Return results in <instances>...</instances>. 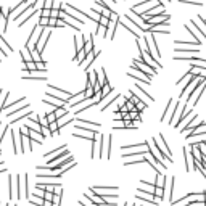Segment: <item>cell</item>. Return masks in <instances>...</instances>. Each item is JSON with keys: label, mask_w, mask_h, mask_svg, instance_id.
<instances>
[{"label": "cell", "mask_w": 206, "mask_h": 206, "mask_svg": "<svg viewBox=\"0 0 206 206\" xmlns=\"http://www.w3.org/2000/svg\"><path fill=\"white\" fill-rule=\"evenodd\" d=\"M200 23H201V24H204V26H206V19H204V18H201V16H200Z\"/></svg>", "instance_id": "cell-51"}, {"label": "cell", "mask_w": 206, "mask_h": 206, "mask_svg": "<svg viewBox=\"0 0 206 206\" xmlns=\"http://www.w3.org/2000/svg\"><path fill=\"white\" fill-rule=\"evenodd\" d=\"M7 171V168L3 166V163H0V172H5Z\"/></svg>", "instance_id": "cell-50"}, {"label": "cell", "mask_w": 206, "mask_h": 206, "mask_svg": "<svg viewBox=\"0 0 206 206\" xmlns=\"http://www.w3.org/2000/svg\"><path fill=\"white\" fill-rule=\"evenodd\" d=\"M21 58H23V61H31V60H32V57H31V50L27 48V47H24V48L21 50Z\"/></svg>", "instance_id": "cell-25"}, {"label": "cell", "mask_w": 206, "mask_h": 206, "mask_svg": "<svg viewBox=\"0 0 206 206\" xmlns=\"http://www.w3.org/2000/svg\"><path fill=\"white\" fill-rule=\"evenodd\" d=\"M64 148H66V145H63V147H60V148H55L53 152H50V153H47V155H45V158L48 159V158H52L53 155H58V153L61 152V150H64Z\"/></svg>", "instance_id": "cell-35"}, {"label": "cell", "mask_w": 206, "mask_h": 206, "mask_svg": "<svg viewBox=\"0 0 206 206\" xmlns=\"http://www.w3.org/2000/svg\"><path fill=\"white\" fill-rule=\"evenodd\" d=\"M190 26H195V29H197V32L201 36V39H203V40H206V32L203 31V27H201V26H198V24H197V21H192V23H190Z\"/></svg>", "instance_id": "cell-28"}, {"label": "cell", "mask_w": 206, "mask_h": 206, "mask_svg": "<svg viewBox=\"0 0 206 206\" xmlns=\"http://www.w3.org/2000/svg\"><path fill=\"white\" fill-rule=\"evenodd\" d=\"M45 118H47V121H48V124H50V122H55V121H57V116H55V111L48 113Z\"/></svg>", "instance_id": "cell-41"}, {"label": "cell", "mask_w": 206, "mask_h": 206, "mask_svg": "<svg viewBox=\"0 0 206 206\" xmlns=\"http://www.w3.org/2000/svg\"><path fill=\"white\" fill-rule=\"evenodd\" d=\"M153 195L163 200V198H164V188H161V187H155V192H153Z\"/></svg>", "instance_id": "cell-34"}, {"label": "cell", "mask_w": 206, "mask_h": 206, "mask_svg": "<svg viewBox=\"0 0 206 206\" xmlns=\"http://www.w3.org/2000/svg\"><path fill=\"white\" fill-rule=\"evenodd\" d=\"M42 206H53V203H52L50 200H44V203H42Z\"/></svg>", "instance_id": "cell-49"}, {"label": "cell", "mask_w": 206, "mask_h": 206, "mask_svg": "<svg viewBox=\"0 0 206 206\" xmlns=\"http://www.w3.org/2000/svg\"><path fill=\"white\" fill-rule=\"evenodd\" d=\"M11 137H13V147H15V155H19V152H21V132L13 129Z\"/></svg>", "instance_id": "cell-10"}, {"label": "cell", "mask_w": 206, "mask_h": 206, "mask_svg": "<svg viewBox=\"0 0 206 206\" xmlns=\"http://www.w3.org/2000/svg\"><path fill=\"white\" fill-rule=\"evenodd\" d=\"M29 201L31 203H34V204H37V206H42V203H44V198H40V197H29Z\"/></svg>", "instance_id": "cell-33"}, {"label": "cell", "mask_w": 206, "mask_h": 206, "mask_svg": "<svg viewBox=\"0 0 206 206\" xmlns=\"http://www.w3.org/2000/svg\"><path fill=\"white\" fill-rule=\"evenodd\" d=\"M39 26H40V27H47V26H48V18L40 16V19H39Z\"/></svg>", "instance_id": "cell-40"}, {"label": "cell", "mask_w": 206, "mask_h": 206, "mask_svg": "<svg viewBox=\"0 0 206 206\" xmlns=\"http://www.w3.org/2000/svg\"><path fill=\"white\" fill-rule=\"evenodd\" d=\"M134 206H140V204H134Z\"/></svg>", "instance_id": "cell-56"}, {"label": "cell", "mask_w": 206, "mask_h": 206, "mask_svg": "<svg viewBox=\"0 0 206 206\" xmlns=\"http://www.w3.org/2000/svg\"><path fill=\"white\" fill-rule=\"evenodd\" d=\"M48 95H52V97H58L60 100H68L71 97V92H68V90H63V89H58V87H55V86H48Z\"/></svg>", "instance_id": "cell-7"}, {"label": "cell", "mask_w": 206, "mask_h": 206, "mask_svg": "<svg viewBox=\"0 0 206 206\" xmlns=\"http://www.w3.org/2000/svg\"><path fill=\"white\" fill-rule=\"evenodd\" d=\"M98 24H102V26H105V27H106V26L109 24V19H108V18H105V16H100V19H98Z\"/></svg>", "instance_id": "cell-43"}, {"label": "cell", "mask_w": 206, "mask_h": 206, "mask_svg": "<svg viewBox=\"0 0 206 206\" xmlns=\"http://www.w3.org/2000/svg\"><path fill=\"white\" fill-rule=\"evenodd\" d=\"M124 103H126V108H127V111H132V109H135V105L129 100V98H124Z\"/></svg>", "instance_id": "cell-39"}, {"label": "cell", "mask_w": 206, "mask_h": 206, "mask_svg": "<svg viewBox=\"0 0 206 206\" xmlns=\"http://www.w3.org/2000/svg\"><path fill=\"white\" fill-rule=\"evenodd\" d=\"M204 89H206V82H203V84L193 92L195 95H193V98H192V105H197V102L200 100V97L203 95V92H204Z\"/></svg>", "instance_id": "cell-20"}, {"label": "cell", "mask_w": 206, "mask_h": 206, "mask_svg": "<svg viewBox=\"0 0 206 206\" xmlns=\"http://www.w3.org/2000/svg\"><path fill=\"white\" fill-rule=\"evenodd\" d=\"M27 127L32 129V131H39V132H40V124H39V121H31V119H29V122H27Z\"/></svg>", "instance_id": "cell-29"}, {"label": "cell", "mask_w": 206, "mask_h": 206, "mask_svg": "<svg viewBox=\"0 0 206 206\" xmlns=\"http://www.w3.org/2000/svg\"><path fill=\"white\" fill-rule=\"evenodd\" d=\"M175 106H177V102H174V100L171 98V100H169V105H168V109L164 111V116H161V121L168 119V122H169V119H171V116H172V113H174Z\"/></svg>", "instance_id": "cell-16"}, {"label": "cell", "mask_w": 206, "mask_h": 206, "mask_svg": "<svg viewBox=\"0 0 206 206\" xmlns=\"http://www.w3.org/2000/svg\"><path fill=\"white\" fill-rule=\"evenodd\" d=\"M181 3H188V5H195V7H201L203 2L201 0H179Z\"/></svg>", "instance_id": "cell-31"}, {"label": "cell", "mask_w": 206, "mask_h": 206, "mask_svg": "<svg viewBox=\"0 0 206 206\" xmlns=\"http://www.w3.org/2000/svg\"><path fill=\"white\" fill-rule=\"evenodd\" d=\"M0 15H2V8H0Z\"/></svg>", "instance_id": "cell-54"}, {"label": "cell", "mask_w": 206, "mask_h": 206, "mask_svg": "<svg viewBox=\"0 0 206 206\" xmlns=\"http://www.w3.org/2000/svg\"><path fill=\"white\" fill-rule=\"evenodd\" d=\"M47 63L44 61V60H39V61H36V70L37 71H47V66H45Z\"/></svg>", "instance_id": "cell-30"}, {"label": "cell", "mask_w": 206, "mask_h": 206, "mask_svg": "<svg viewBox=\"0 0 206 206\" xmlns=\"http://www.w3.org/2000/svg\"><path fill=\"white\" fill-rule=\"evenodd\" d=\"M7 55H8V53H7V52H5V50L2 48V47H0V60H2V58H5Z\"/></svg>", "instance_id": "cell-47"}, {"label": "cell", "mask_w": 206, "mask_h": 206, "mask_svg": "<svg viewBox=\"0 0 206 206\" xmlns=\"http://www.w3.org/2000/svg\"><path fill=\"white\" fill-rule=\"evenodd\" d=\"M40 134H42L44 137H50V135H52V132H50L48 126H40Z\"/></svg>", "instance_id": "cell-37"}, {"label": "cell", "mask_w": 206, "mask_h": 206, "mask_svg": "<svg viewBox=\"0 0 206 206\" xmlns=\"http://www.w3.org/2000/svg\"><path fill=\"white\" fill-rule=\"evenodd\" d=\"M184 159H185V168L187 171H190L192 168V161H193V155H192V150L190 152H187V147H184Z\"/></svg>", "instance_id": "cell-21"}, {"label": "cell", "mask_w": 206, "mask_h": 206, "mask_svg": "<svg viewBox=\"0 0 206 206\" xmlns=\"http://www.w3.org/2000/svg\"><path fill=\"white\" fill-rule=\"evenodd\" d=\"M135 197L137 198H140V200H145V201H148V203H152V204H158V201L153 198V193H148V192H143V190H139L135 193Z\"/></svg>", "instance_id": "cell-14"}, {"label": "cell", "mask_w": 206, "mask_h": 206, "mask_svg": "<svg viewBox=\"0 0 206 206\" xmlns=\"http://www.w3.org/2000/svg\"><path fill=\"white\" fill-rule=\"evenodd\" d=\"M39 15L44 16V18H50V8H42V11H40Z\"/></svg>", "instance_id": "cell-42"}, {"label": "cell", "mask_w": 206, "mask_h": 206, "mask_svg": "<svg viewBox=\"0 0 206 206\" xmlns=\"http://www.w3.org/2000/svg\"><path fill=\"white\" fill-rule=\"evenodd\" d=\"M7 24H8V18L0 15V34H3L7 31Z\"/></svg>", "instance_id": "cell-26"}, {"label": "cell", "mask_w": 206, "mask_h": 206, "mask_svg": "<svg viewBox=\"0 0 206 206\" xmlns=\"http://www.w3.org/2000/svg\"><path fill=\"white\" fill-rule=\"evenodd\" d=\"M19 132H21L23 135H27V134H29V129H27V126H24V127L19 129Z\"/></svg>", "instance_id": "cell-46"}, {"label": "cell", "mask_w": 206, "mask_h": 206, "mask_svg": "<svg viewBox=\"0 0 206 206\" xmlns=\"http://www.w3.org/2000/svg\"><path fill=\"white\" fill-rule=\"evenodd\" d=\"M169 18H171V16H169V13L164 11V13H159V15L153 16L148 23H150V24H153V26H155V24H164V23H168V21H169Z\"/></svg>", "instance_id": "cell-12"}, {"label": "cell", "mask_w": 206, "mask_h": 206, "mask_svg": "<svg viewBox=\"0 0 206 206\" xmlns=\"http://www.w3.org/2000/svg\"><path fill=\"white\" fill-rule=\"evenodd\" d=\"M73 161H74L73 155H71V156L68 155L66 158H63V161H61V163H55V164H52V166H47V168H48V171H60L61 168H64L66 164H70V163H73Z\"/></svg>", "instance_id": "cell-11"}, {"label": "cell", "mask_w": 206, "mask_h": 206, "mask_svg": "<svg viewBox=\"0 0 206 206\" xmlns=\"http://www.w3.org/2000/svg\"><path fill=\"white\" fill-rule=\"evenodd\" d=\"M0 61H2V60H0Z\"/></svg>", "instance_id": "cell-58"}, {"label": "cell", "mask_w": 206, "mask_h": 206, "mask_svg": "<svg viewBox=\"0 0 206 206\" xmlns=\"http://www.w3.org/2000/svg\"><path fill=\"white\" fill-rule=\"evenodd\" d=\"M118 187H92L90 192H95L97 195H108V192H118Z\"/></svg>", "instance_id": "cell-15"}, {"label": "cell", "mask_w": 206, "mask_h": 206, "mask_svg": "<svg viewBox=\"0 0 206 206\" xmlns=\"http://www.w3.org/2000/svg\"><path fill=\"white\" fill-rule=\"evenodd\" d=\"M52 2H53V0H45V3H44V8H52Z\"/></svg>", "instance_id": "cell-48"}, {"label": "cell", "mask_w": 206, "mask_h": 206, "mask_svg": "<svg viewBox=\"0 0 206 206\" xmlns=\"http://www.w3.org/2000/svg\"><path fill=\"white\" fill-rule=\"evenodd\" d=\"M48 27H57V18H48Z\"/></svg>", "instance_id": "cell-44"}, {"label": "cell", "mask_w": 206, "mask_h": 206, "mask_svg": "<svg viewBox=\"0 0 206 206\" xmlns=\"http://www.w3.org/2000/svg\"><path fill=\"white\" fill-rule=\"evenodd\" d=\"M95 58H97V57H95V55H93L92 52H90V53H87V57H86L84 60L81 61V68H84V70H87V68H89V66L93 63V60H95Z\"/></svg>", "instance_id": "cell-22"}, {"label": "cell", "mask_w": 206, "mask_h": 206, "mask_svg": "<svg viewBox=\"0 0 206 206\" xmlns=\"http://www.w3.org/2000/svg\"><path fill=\"white\" fill-rule=\"evenodd\" d=\"M131 92H132L134 95H137V97H142V100H143V102H145V100H150L152 103L155 102V98L148 93V90H143V87H142L137 81H135V86H134V89H132Z\"/></svg>", "instance_id": "cell-4"}, {"label": "cell", "mask_w": 206, "mask_h": 206, "mask_svg": "<svg viewBox=\"0 0 206 206\" xmlns=\"http://www.w3.org/2000/svg\"><path fill=\"white\" fill-rule=\"evenodd\" d=\"M40 32H42V27H40L39 24L32 27V32L29 34V39H27V42H26V47L29 48V50H32V48L36 47L37 40H39V36H40Z\"/></svg>", "instance_id": "cell-3"}, {"label": "cell", "mask_w": 206, "mask_h": 206, "mask_svg": "<svg viewBox=\"0 0 206 206\" xmlns=\"http://www.w3.org/2000/svg\"><path fill=\"white\" fill-rule=\"evenodd\" d=\"M39 124H40V126H48L47 118H40V116H39Z\"/></svg>", "instance_id": "cell-45"}, {"label": "cell", "mask_w": 206, "mask_h": 206, "mask_svg": "<svg viewBox=\"0 0 206 206\" xmlns=\"http://www.w3.org/2000/svg\"><path fill=\"white\" fill-rule=\"evenodd\" d=\"M50 36H52V32H50V31H45V27H42V32H40L39 40H37V44H36V48H37L40 53H44V48H45V45H47V40L50 39Z\"/></svg>", "instance_id": "cell-6"}, {"label": "cell", "mask_w": 206, "mask_h": 206, "mask_svg": "<svg viewBox=\"0 0 206 206\" xmlns=\"http://www.w3.org/2000/svg\"><path fill=\"white\" fill-rule=\"evenodd\" d=\"M164 184H166V175L161 174V172L158 171V172H156V182H155V185H156V187L164 188Z\"/></svg>", "instance_id": "cell-23"}, {"label": "cell", "mask_w": 206, "mask_h": 206, "mask_svg": "<svg viewBox=\"0 0 206 206\" xmlns=\"http://www.w3.org/2000/svg\"><path fill=\"white\" fill-rule=\"evenodd\" d=\"M68 155H70V152L64 148V150H61V152L58 153V156H52V158H48V166H52V164H55V163H58V161H61L63 158H66Z\"/></svg>", "instance_id": "cell-18"}, {"label": "cell", "mask_w": 206, "mask_h": 206, "mask_svg": "<svg viewBox=\"0 0 206 206\" xmlns=\"http://www.w3.org/2000/svg\"><path fill=\"white\" fill-rule=\"evenodd\" d=\"M135 108L139 109V111H142V109H145V108H147V103H145L142 98H139V100L135 102Z\"/></svg>", "instance_id": "cell-36"}, {"label": "cell", "mask_w": 206, "mask_h": 206, "mask_svg": "<svg viewBox=\"0 0 206 206\" xmlns=\"http://www.w3.org/2000/svg\"><path fill=\"white\" fill-rule=\"evenodd\" d=\"M204 206H206V201H204Z\"/></svg>", "instance_id": "cell-57"}, {"label": "cell", "mask_w": 206, "mask_h": 206, "mask_svg": "<svg viewBox=\"0 0 206 206\" xmlns=\"http://www.w3.org/2000/svg\"><path fill=\"white\" fill-rule=\"evenodd\" d=\"M102 143H103V152H102V155H103L105 159H109V152H111V135H106V137L103 135Z\"/></svg>", "instance_id": "cell-9"}, {"label": "cell", "mask_w": 206, "mask_h": 206, "mask_svg": "<svg viewBox=\"0 0 206 206\" xmlns=\"http://www.w3.org/2000/svg\"><path fill=\"white\" fill-rule=\"evenodd\" d=\"M204 201H206V192H204Z\"/></svg>", "instance_id": "cell-53"}, {"label": "cell", "mask_w": 206, "mask_h": 206, "mask_svg": "<svg viewBox=\"0 0 206 206\" xmlns=\"http://www.w3.org/2000/svg\"><path fill=\"white\" fill-rule=\"evenodd\" d=\"M98 76H100V77H97V79H98L100 87H103L105 84H108V77L105 76V70H100V71H98Z\"/></svg>", "instance_id": "cell-27"}, {"label": "cell", "mask_w": 206, "mask_h": 206, "mask_svg": "<svg viewBox=\"0 0 206 206\" xmlns=\"http://www.w3.org/2000/svg\"><path fill=\"white\" fill-rule=\"evenodd\" d=\"M27 129H29V127H27ZM27 135H29V139L32 140V142H36L37 145H42L44 142V135L42 134H40L39 131H32V129H29V134H27Z\"/></svg>", "instance_id": "cell-17"}, {"label": "cell", "mask_w": 206, "mask_h": 206, "mask_svg": "<svg viewBox=\"0 0 206 206\" xmlns=\"http://www.w3.org/2000/svg\"><path fill=\"white\" fill-rule=\"evenodd\" d=\"M52 203H53V204H60V203H61V193H53Z\"/></svg>", "instance_id": "cell-38"}, {"label": "cell", "mask_w": 206, "mask_h": 206, "mask_svg": "<svg viewBox=\"0 0 206 206\" xmlns=\"http://www.w3.org/2000/svg\"><path fill=\"white\" fill-rule=\"evenodd\" d=\"M53 206H60V204H53Z\"/></svg>", "instance_id": "cell-55"}, {"label": "cell", "mask_w": 206, "mask_h": 206, "mask_svg": "<svg viewBox=\"0 0 206 206\" xmlns=\"http://www.w3.org/2000/svg\"><path fill=\"white\" fill-rule=\"evenodd\" d=\"M143 42H145V52L150 55V57H153L156 61H159L161 58V52L158 48V44H156V39H155V34L153 32H150L143 37Z\"/></svg>", "instance_id": "cell-1"}, {"label": "cell", "mask_w": 206, "mask_h": 206, "mask_svg": "<svg viewBox=\"0 0 206 206\" xmlns=\"http://www.w3.org/2000/svg\"><path fill=\"white\" fill-rule=\"evenodd\" d=\"M8 98V92H0V113H2V108H3V103L7 102Z\"/></svg>", "instance_id": "cell-32"}, {"label": "cell", "mask_w": 206, "mask_h": 206, "mask_svg": "<svg viewBox=\"0 0 206 206\" xmlns=\"http://www.w3.org/2000/svg\"><path fill=\"white\" fill-rule=\"evenodd\" d=\"M184 108H185V105H182L181 102H177V106H175L174 113H172V116H171V119H169V124H175V122L179 121V118H181V114H182V111H184Z\"/></svg>", "instance_id": "cell-13"}, {"label": "cell", "mask_w": 206, "mask_h": 206, "mask_svg": "<svg viewBox=\"0 0 206 206\" xmlns=\"http://www.w3.org/2000/svg\"><path fill=\"white\" fill-rule=\"evenodd\" d=\"M102 140H103V135H100V134H97L95 132L93 134V139H92V158L95 159V158H98L100 155V145H102Z\"/></svg>", "instance_id": "cell-5"}, {"label": "cell", "mask_w": 206, "mask_h": 206, "mask_svg": "<svg viewBox=\"0 0 206 206\" xmlns=\"http://www.w3.org/2000/svg\"><path fill=\"white\" fill-rule=\"evenodd\" d=\"M0 47H2L7 53H10V52H13V48H11V45L7 42V39H3V34H0Z\"/></svg>", "instance_id": "cell-24"}, {"label": "cell", "mask_w": 206, "mask_h": 206, "mask_svg": "<svg viewBox=\"0 0 206 206\" xmlns=\"http://www.w3.org/2000/svg\"><path fill=\"white\" fill-rule=\"evenodd\" d=\"M129 76H132V77H137V81H140V82H143V84H147V86H150L152 84V79H150V76H147L145 73H142L139 68H132V70L129 71Z\"/></svg>", "instance_id": "cell-8"}, {"label": "cell", "mask_w": 206, "mask_h": 206, "mask_svg": "<svg viewBox=\"0 0 206 206\" xmlns=\"http://www.w3.org/2000/svg\"><path fill=\"white\" fill-rule=\"evenodd\" d=\"M175 45H184V47H200V42L197 40H182V39H177L174 40Z\"/></svg>", "instance_id": "cell-19"}, {"label": "cell", "mask_w": 206, "mask_h": 206, "mask_svg": "<svg viewBox=\"0 0 206 206\" xmlns=\"http://www.w3.org/2000/svg\"><path fill=\"white\" fill-rule=\"evenodd\" d=\"M79 204H81V206H89V204H86L84 201H79Z\"/></svg>", "instance_id": "cell-52"}, {"label": "cell", "mask_w": 206, "mask_h": 206, "mask_svg": "<svg viewBox=\"0 0 206 206\" xmlns=\"http://www.w3.org/2000/svg\"><path fill=\"white\" fill-rule=\"evenodd\" d=\"M86 100H89V97H87L86 90H82V92L76 93V95H71V97L66 100V103L70 105V108H74V106H79L81 103H84Z\"/></svg>", "instance_id": "cell-2"}]
</instances>
